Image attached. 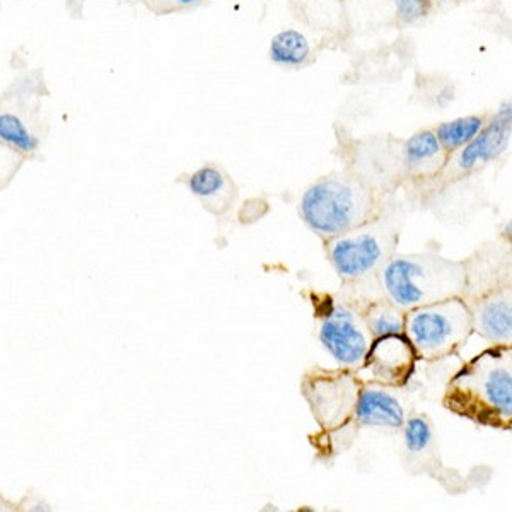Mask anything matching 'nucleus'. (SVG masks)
<instances>
[{"label":"nucleus","instance_id":"nucleus-1","mask_svg":"<svg viewBox=\"0 0 512 512\" xmlns=\"http://www.w3.org/2000/svg\"><path fill=\"white\" fill-rule=\"evenodd\" d=\"M443 405L473 424L509 431L512 424L511 345H492L466 362L444 390Z\"/></svg>","mask_w":512,"mask_h":512},{"label":"nucleus","instance_id":"nucleus-2","mask_svg":"<svg viewBox=\"0 0 512 512\" xmlns=\"http://www.w3.org/2000/svg\"><path fill=\"white\" fill-rule=\"evenodd\" d=\"M383 212L381 193L355 173H333L315 181L299 202L304 224L323 241L349 233Z\"/></svg>","mask_w":512,"mask_h":512},{"label":"nucleus","instance_id":"nucleus-3","mask_svg":"<svg viewBox=\"0 0 512 512\" xmlns=\"http://www.w3.org/2000/svg\"><path fill=\"white\" fill-rule=\"evenodd\" d=\"M379 292L402 311L465 297V262L437 253L393 255L376 274Z\"/></svg>","mask_w":512,"mask_h":512},{"label":"nucleus","instance_id":"nucleus-4","mask_svg":"<svg viewBox=\"0 0 512 512\" xmlns=\"http://www.w3.org/2000/svg\"><path fill=\"white\" fill-rule=\"evenodd\" d=\"M52 96L45 70L21 67L0 91V149L11 152L19 163L41 161L50 135L43 103Z\"/></svg>","mask_w":512,"mask_h":512},{"label":"nucleus","instance_id":"nucleus-5","mask_svg":"<svg viewBox=\"0 0 512 512\" xmlns=\"http://www.w3.org/2000/svg\"><path fill=\"white\" fill-rule=\"evenodd\" d=\"M472 333V313L465 297H449L405 311L403 335L420 361H439L456 354Z\"/></svg>","mask_w":512,"mask_h":512},{"label":"nucleus","instance_id":"nucleus-6","mask_svg":"<svg viewBox=\"0 0 512 512\" xmlns=\"http://www.w3.org/2000/svg\"><path fill=\"white\" fill-rule=\"evenodd\" d=\"M400 222L384 216L325 241L326 255L342 282L373 279L396 253Z\"/></svg>","mask_w":512,"mask_h":512},{"label":"nucleus","instance_id":"nucleus-7","mask_svg":"<svg viewBox=\"0 0 512 512\" xmlns=\"http://www.w3.org/2000/svg\"><path fill=\"white\" fill-rule=\"evenodd\" d=\"M410 414V402L400 388L386 386L376 381L362 383L352 419L338 431L325 436H315L313 446L325 454L326 458H333L349 448L354 437L362 429L400 432Z\"/></svg>","mask_w":512,"mask_h":512},{"label":"nucleus","instance_id":"nucleus-8","mask_svg":"<svg viewBox=\"0 0 512 512\" xmlns=\"http://www.w3.org/2000/svg\"><path fill=\"white\" fill-rule=\"evenodd\" d=\"M315 311L320 344L332 355L333 361L355 373L364 369L374 338L361 311L332 294L316 299Z\"/></svg>","mask_w":512,"mask_h":512},{"label":"nucleus","instance_id":"nucleus-9","mask_svg":"<svg viewBox=\"0 0 512 512\" xmlns=\"http://www.w3.org/2000/svg\"><path fill=\"white\" fill-rule=\"evenodd\" d=\"M400 458L410 475H427L441 483L448 494H463L477 487L480 470L463 475L460 470L444 465L437 443L436 429L425 414H410L402 427Z\"/></svg>","mask_w":512,"mask_h":512},{"label":"nucleus","instance_id":"nucleus-10","mask_svg":"<svg viewBox=\"0 0 512 512\" xmlns=\"http://www.w3.org/2000/svg\"><path fill=\"white\" fill-rule=\"evenodd\" d=\"M362 383L355 371L344 367L335 371L315 367L304 374L301 393L320 425L316 436H325L347 425L357 407Z\"/></svg>","mask_w":512,"mask_h":512},{"label":"nucleus","instance_id":"nucleus-11","mask_svg":"<svg viewBox=\"0 0 512 512\" xmlns=\"http://www.w3.org/2000/svg\"><path fill=\"white\" fill-rule=\"evenodd\" d=\"M512 135L511 101L502 103L501 108L487 120L482 132L453 154H449L443 171L436 181L453 183L465 176L477 173L478 169L494 163L509 149Z\"/></svg>","mask_w":512,"mask_h":512},{"label":"nucleus","instance_id":"nucleus-12","mask_svg":"<svg viewBox=\"0 0 512 512\" xmlns=\"http://www.w3.org/2000/svg\"><path fill=\"white\" fill-rule=\"evenodd\" d=\"M417 355L405 335L374 338L364 369H369L376 383L403 388L410 383L417 366Z\"/></svg>","mask_w":512,"mask_h":512},{"label":"nucleus","instance_id":"nucleus-13","mask_svg":"<svg viewBox=\"0 0 512 512\" xmlns=\"http://www.w3.org/2000/svg\"><path fill=\"white\" fill-rule=\"evenodd\" d=\"M466 301V299H465ZM472 313L473 333L492 345H511L512 289L511 284L497 287L482 296L468 299Z\"/></svg>","mask_w":512,"mask_h":512},{"label":"nucleus","instance_id":"nucleus-14","mask_svg":"<svg viewBox=\"0 0 512 512\" xmlns=\"http://www.w3.org/2000/svg\"><path fill=\"white\" fill-rule=\"evenodd\" d=\"M465 299L482 296L497 287L511 284V250L509 245L483 246L472 258L465 260Z\"/></svg>","mask_w":512,"mask_h":512},{"label":"nucleus","instance_id":"nucleus-15","mask_svg":"<svg viewBox=\"0 0 512 512\" xmlns=\"http://www.w3.org/2000/svg\"><path fill=\"white\" fill-rule=\"evenodd\" d=\"M180 181L212 216H226L238 200L234 181L216 164H204L190 175L181 176Z\"/></svg>","mask_w":512,"mask_h":512},{"label":"nucleus","instance_id":"nucleus-16","mask_svg":"<svg viewBox=\"0 0 512 512\" xmlns=\"http://www.w3.org/2000/svg\"><path fill=\"white\" fill-rule=\"evenodd\" d=\"M403 166L407 180H436L448 161V152L444 151L437 140L434 130H419L402 142Z\"/></svg>","mask_w":512,"mask_h":512},{"label":"nucleus","instance_id":"nucleus-17","mask_svg":"<svg viewBox=\"0 0 512 512\" xmlns=\"http://www.w3.org/2000/svg\"><path fill=\"white\" fill-rule=\"evenodd\" d=\"M311 43L297 30H282L270 41L268 57L282 69H301L311 60Z\"/></svg>","mask_w":512,"mask_h":512},{"label":"nucleus","instance_id":"nucleus-18","mask_svg":"<svg viewBox=\"0 0 512 512\" xmlns=\"http://www.w3.org/2000/svg\"><path fill=\"white\" fill-rule=\"evenodd\" d=\"M373 338L403 335L405 311L396 308L386 297L378 296L359 308Z\"/></svg>","mask_w":512,"mask_h":512},{"label":"nucleus","instance_id":"nucleus-19","mask_svg":"<svg viewBox=\"0 0 512 512\" xmlns=\"http://www.w3.org/2000/svg\"><path fill=\"white\" fill-rule=\"evenodd\" d=\"M487 118L482 115H470V117L454 118L448 122L439 123L434 130L437 140L441 142L444 151L453 154L461 147L466 146L477 137L482 128L485 127Z\"/></svg>","mask_w":512,"mask_h":512},{"label":"nucleus","instance_id":"nucleus-20","mask_svg":"<svg viewBox=\"0 0 512 512\" xmlns=\"http://www.w3.org/2000/svg\"><path fill=\"white\" fill-rule=\"evenodd\" d=\"M432 0H395L396 18L402 24H415L431 14Z\"/></svg>","mask_w":512,"mask_h":512},{"label":"nucleus","instance_id":"nucleus-21","mask_svg":"<svg viewBox=\"0 0 512 512\" xmlns=\"http://www.w3.org/2000/svg\"><path fill=\"white\" fill-rule=\"evenodd\" d=\"M205 0H144L147 9L154 12L156 16H168L176 12L190 11L195 7L202 6Z\"/></svg>","mask_w":512,"mask_h":512},{"label":"nucleus","instance_id":"nucleus-22","mask_svg":"<svg viewBox=\"0 0 512 512\" xmlns=\"http://www.w3.org/2000/svg\"><path fill=\"white\" fill-rule=\"evenodd\" d=\"M18 504V512H48L53 511L52 504L41 497L40 492L28 490Z\"/></svg>","mask_w":512,"mask_h":512},{"label":"nucleus","instance_id":"nucleus-23","mask_svg":"<svg viewBox=\"0 0 512 512\" xmlns=\"http://www.w3.org/2000/svg\"><path fill=\"white\" fill-rule=\"evenodd\" d=\"M91 0H65V11L69 14V18L82 19L84 16V7ZM118 2H128V4H135V2H144V0H118Z\"/></svg>","mask_w":512,"mask_h":512},{"label":"nucleus","instance_id":"nucleus-24","mask_svg":"<svg viewBox=\"0 0 512 512\" xmlns=\"http://www.w3.org/2000/svg\"><path fill=\"white\" fill-rule=\"evenodd\" d=\"M0 512H18V504L0 494Z\"/></svg>","mask_w":512,"mask_h":512},{"label":"nucleus","instance_id":"nucleus-25","mask_svg":"<svg viewBox=\"0 0 512 512\" xmlns=\"http://www.w3.org/2000/svg\"><path fill=\"white\" fill-rule=\"evenodd\" d=\"M2 2H4V0H0V4H2Z\"/></svg>","mask_w":512,"mask_h":512}]
</instances>
